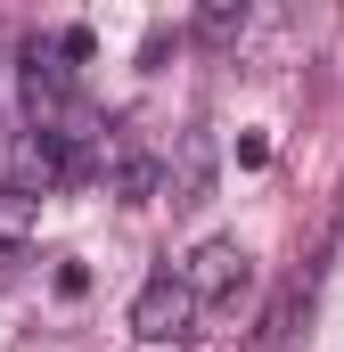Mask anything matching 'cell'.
<instances>
[{
    "label": "cell",
    "mask_w": 344,
    "mask_h": 352,
    "mask_svg": "<svg viewBox=\"0 0 344 352\" xmlns=\"http://www.w3.org/2000/svg\"><path fill=\"white\" fill-rule=\"evenodd\" d=\"M180 287L197 295V311H205V303H238V295L255 287V254H246L238 238H205V246L180 263Z\"/></svg>",
    "instance_id": "obj_1"
},
{
    "label": "cell",
    "mask_w": 344,
    "mask_h": 352,
    "mask_svg": "<svg viewBox=\"0 0 344 352\" xmlns=\"http://www.w3.org/2000/svg\"><path fill=\"white\" fill-rule=\"evenodd\" d=\"M197 328V295L180 287V270H156L140 295H131V336H148V344H180Z\"/></svg>",
    "instance_id": "obj_2"
},
{
    "label": "cell",
    "mask_w": 344,
    "mask_h": 352,
    "mask_svg": "<svg viewBox=\"0 0 344 352\" xmlns=\"http://www.w3.org/2000/svg\"><path fill=\"white\" fill-rule=\"evenodd\" d=\"M33 221H41V205L17 197V188H0V254H17V246L33 238Z\"/></svg>",
    "instance_id": "obj_3"
},
{
    "label": "cell",
    "mask_w": 344,
    "mask_h": 352,
    "mask_svg": "<svg viewBox=\"0 0 344 352\" xmlns=\"http://www.w3.org/2000/svg\"><path fill=\"white\" fill-rule=\"evenodd\" d=\"M156 188H164V173H156L148 156H115V197H123V205H148Z\"/></svg>",
    "instance_id": "obj_4"
},
{
    "label": "cell",
    "mask_w": 344,
    "mask_h": 352,
    "mask_svg": "<svg viewBox=\"0 0 344 352\" xmlns=\"http://www.w3.org/2000/svg\"><path fill=\"white\" fill-rule=\"evenodd\" d=\"M246 33V0H213V8H197V41H238Z\"/></svg>",
    "instance_id": "obj_5"
},
{
    "label": "cell",
    "mask_w": 344,
    "mask_h": 352,
    "mask_svg": "<svg viewBox=\"0 0 344 352\" xmlns=\"http://www.w3.org/2000/svg\"><path fill=\"white\" fill-rule=\"evenodd\" d=\"M213 188V156H205V140H189V156H180V205H197Z\"/></svg>",
    "instance_id": "obj_6"
}]
</instances>
